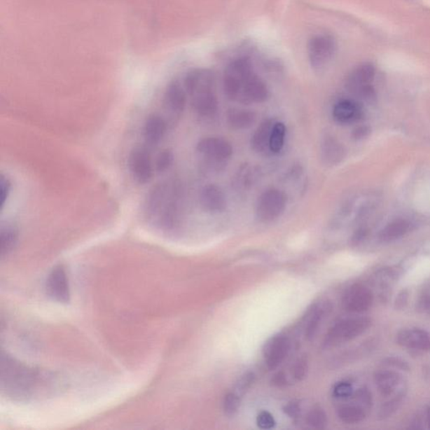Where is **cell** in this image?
<instances>
[{"mask_svg": "<svg viewBox=\"0 0 430 430\" xmlns=\"http://www.w3.org/2000/svg\"><path fill=\"white\" fill-rule=\"evenodd\" d=\"M223 85L228 98L240 103H263L268 98L267 85L246 58L236 59L227 67Z\"/></svg>", "mask_w": 430, "mask_h": 430, "instance_id": "cell-1", "label": "cell"}, {"mask_svg": "<svg viewBox=\"0 0 430 430\" xmlns=\"http://www.w3.org/2000/svg\"><path fill=\"white\" fill-rule=\"evenodd\" d=\"M36 384V375L11 356L1 357V387L14 398H27Z\"/></svg>", "mask_w": 430, "mask_h": 430, "instance_id": "cell-2", "label": "cell"}, {"mask_svg": "<svg viewBox=\"0 0 430 430\" xmlns=\"http://www.w3.org/2000/svg\"><path fill=\"white\" fill-rule=\"evenodd\" d=\"M372 326V319L358 317L340 320L327 333L324 344L326 347H338L357 338Z\"/></svg>", "mask_w": 430, "mask_h": 430, "instance_id": "cell-3", "label": "cell"}, {"mask_svg": "<svg viewBox=\"0 0 430 430\" xmlns=\"http://www.w3.org/2000/svg\"><path fill=\"white\" fill-rule=\"evenodd\" d=\"M375 75L376 69L372 63H362L349 73L345 85L349 92L359 98L366 101L372 100L376 95L372 85Z\"/></svg>", "mask_w": 430, "mask_h": 430, "instance_id": "cell-4", "label": "cell"}, {"mask_svg": "<svg viewBox=\"0 0 430 430\" xmlns=\"http://www.w3.org/2000/svg\"><path fill=\"white\" fill-rule=\"evenodd\" d=\"M352 397L355 403L341 406L337 415L343 423L356 424L362 422L368 417L373 405L372 393L368 387H361L353 393Z\"/></svg>", "mask_w": 430, "mask_h": 430, "instance_id": "cell-5", "label": "cell"}, {"mask_svg": "<svg viewBox=\"0 0 430 430\" xmlns=\"http://www.w3.org/2000/svg\"><path fill=\"white\" fill-rule=\"evenodd\" d=\"M286 203V200L284 193L275 188L268 189L257 200L256 218L263 223L275 221L284 213Z\"/></svg>", "mask_w": 430, "mask_h": 430, "instance_id": "cell-6", "label": "cell"}, {"mask_svg": "<svg viewBox=\"0 0 430 430\" xmlns=\"http://www.w3.org/2000/svg\"><path fill=\"white\" fill-rule=\"evenodd\" d=\"M336 52L335 38L328 34H320L311 38L307 45V56L314 69H319L331 62Z\"/></svg>", "mask_w": 430, "mask_h": 430, "instance_id": "cell-7", "label": "cell"}, {"mask_svg": "<svg viewBox=\"0 0 430 430\" xmlns=\"http://www.w3.org/2000/svg\"><path fill=\"white\" fill-rule=\"evenodd\" d=\"M396 342L400 347L412 352H430V333L419 327H407L396 335Z\"/></svg>", "mask_w": 430, "mask_h": 430, "instance_id": "cell-8", "label": "cell"}, {"mask_svg": "<svg viewBox=\"0 0 430 430\" xmlns=\"http://www.w3.org/2000/svg\"><path fill=\"white\" fill-rule=\"evenodd\" d=\"M374 384L382 397L391 398L407 391L406 381L403 375L395 370H379L374 374Z\"/></svg>", "mask_w": 430, "mask_h": 430, "instance_id": "cell-9", "label": "cell"}, {"mask_svg": "<svg viewBox=\"0 0 430 430\" xmlns=\"http://www.w3.org/2000/svg\"><path fill=\"white\" fill-rule=\"evenodd\" d=\"M342 305L345 310L352 313H363L372 307L373 293L365 285L354 284L345 291Z\"/></svg>", "mask_w": 430, "mask_h": 430, "instance_id": "cell-10", "label": "cell"}, {"mask_svg": "<svg viewBox=\"0 0 430 430\" xmlns=\"http://www.w3.org/2000/svg\"><path fill=\"white\" fill-rule=\"evenodd\" d=\"M197 151L213 162H222L233 153L230 143L225 139L209 137L203 139L197 145Z\"/></svg>", "mask_w": 430, "mask_h": 430, "instance_id": "cell-11", "label": "cell"}, {"mask_svg": "<svg viewBox=\"0 0 430 430\" xmlns=\"http://www.w3.org/2000/svg\"><path fill=\"white\" fill-rule=\"evenodd\" d=\"M49 296L58 303H67L70 300L69 278L64 268L57 265L50 272L46 284Z\"/></svg>", "mask_w": 430, "mask_h": 430, "instance_id": "cell-12", "label": "cell"}, {"mask_svg": "<svg viewBox=\"0 0 430 430\" xmlns=\"http://www.w3.org/2000/svg\"><path fill=\"white\" fill-rule=\"evenodd\" d=\"M129 167L134 179L138 183L144 184L153 178L151 157L145 149L136 148L132 151L129 158Z\"/></svg>", "mask_w": 430, "mask_h": 430, "instance_id": "cell-13", "label": "cell"}, {"mask_svg": "<svg viewBox=\"0 0 430 430\" xmlns=\"http://www.w3.org/2000/svg\"><path fill=\"white\" fill-rule=\"evenodd\" d=\"M192 98V105L200 116H213L218 109V101L214 95V86L204 87L189 95Z\"/></svg>", "mask_w": 430, "mask_h": 430, "instance_id": "cell-14", "label": "cell"}, {"mask_svg": "<svg viewBox=\"0 0 430 430\" xmlns=\"http://www.w3.org/2000/svg\"><path fill=\"white\" fill-rule=\"evenodd\" d=\"M200 204L206 211L222 212L226 208V197L221 188L216 185L210 184L202 190Z\"/></svg>", "mask_w": 430, "mask_h": 430, "instance_id": "cell-15", "label": "cell"}, {"mask_svg": "<svg viewBox=\"0 0 430 430\" xmlns=\"http://www.w3.org/2000/svg\"><path fill=\"white\" fill-rule=\"evenodd\" d=\"M320 157L327 166H335L345 157L344 146L331 137L324 138L320 146Z\"/></svg>", "mask_w": 430, "mask_h": 430, "instance_id": "cell-16", "label": "cell"}, {"mask_svg": "<svg viewBox=\"0 0 430 430\" xmlns=\"http://www.w3.org/2000/svg\"><path fill=\"white\" fill-rule=\"evenodd\" d=\"M289 348V340L286 337L280 336L273 339L265 351L268 368L270 370L276 369L288 355Z\"/></svg>", "mask_w": 430, "mask_h": 430, "instance_id": "cell-17", "label": "cell"}, {"mask_svg": "<svg viewBox=\"0 0 430 430\" xmlns=\"http://www.w3.org/2000/svg\"><path fill=\"white\" fill-rule=\"evenodd\" d=\"M333 116L340 124H351L361 119L362 111L360 105L354 101L342 100L335 105Z\"/></svg>", "mask_w": 430, "mask_h": 430, "instance_id": "cell-18", "label": "cell"}, {"mask_svg": "<svg viewBox=\"0 0 430 430\" xmlns=\"http://www.w3.org/2000/svg\"><path fill=\"white\" fill-rule=\"evenodd\" d=\"M186 90L179 81L172 82L167 88L165 102L167 107L176 113H182L186 106Z\"/></svg>", "mask_w": 430, "mask_h": 430, "instance_id": "cell-19", "label": "cell"}, {"mask_svg": "<svg viewBox=\"0 0 430 430\" xmlns=\"http://www.w3.org/2000/svg\"><path fill=\"white\" fill-rule=\"evenodd\" d=\"M411 227V223L405 219H395L383 228L379 234V240L383 243L393 242L407 235Z\"/></svg>", "mask_w": 430, "mask_h": 430, "instance_id": "cell-20", "label": "cell"}, {"mask_svg": "<svg viewBox=\"0 0 430 430\" xmlns=\"http://www.w3.org/2000/svg\"><path fill=\"white\" fill-rule=\"evenodd\" d=\"M167 124L162 117L151 116L146 122L144 134L151 145H157L165 136Z\"/></svg>", "mask_w": 430, "mask_h": 430, "instance_id": "cell-21", "label": "cell"}, {"mask_svg": "<svg viewBox=\"0 0 430 430\" xmlns=\"http://www.w3.org/2000/svg\"><path fill=\"white\" fill-rule=\"evenodd\" d=\"M256 116L254 112L247 109H231L227 113V122L232 129L244 130L251 127L255 123Z\"/></svg>", "mask_w": 430, "mask_h": 430, "instance_id": "cell-22", "label": "cell"}, {"mask_svg": "<svg viewBox=\"0 0 430 430\" xmlns=\"http://www.w3.org/2000/svg\"><path fill=\"white\" fill-rule=\"evenodd\" d=\"M273 123L272 120H267L263 122L253 134L251 139L252 149L256 153H263L270 150V139L272 132Z\"/></svg>", "mask_w": 430, "mask_h": 430, "instance_id": "cell-23", "label": "cell"}, {"mask_svg": "<svg viewBox=\"0 0 430 430\" xmlns=\"http://www.w3.org/2000/svg\"><path fill=\"white\" fill-rule=\"evenodd\" d=\"M17 242H18V230H16V228L11 226L3 227L1 235H0L1 258H4L14 250Z\"/></svg>", "mask_w": 430, "mask_h": 430, "instance_id": "cell-24", "label": "cell"}, {"mask_svg": "<svg viewBox=\"0 0 430 430\" xmlns=\"http://www.w3.org/2000/svg\"><path fill=\"white\" fill-rule=\"evenodd\" d=\"M407 391L394 396L390 398L389 401L383 403L378 411V419L385 420L394 415L396 412L402 407L403 403L405 401Z\"/></svg>", "mask_w": 430, "mask_h": 430, "instance_id": "cell-25", "label": "cell"}, {"mask_svg": "<svg viewBox=\"0 0 430 430\" xmlns=\"http://www.w3.org/2000/svg\"><path fill=\"white\" fill-rule=\"evenodd\" d=\"M331 310L330 303H324L323 305L316 307L309 324H307L306 336L307 339H312L318 330L319 324L322 321L324 316Z\"/></svg>", "mask_w": 430, "mask_h": 430, "instance_id": "cell-26", "label": "cell"}, {"mask_svg": "<svg viewBox=\"0 0 430 430\" xmlns=\"http://www.w3.org/2000/svg\"><path fill=\"white\" fill-rule=\"evenodd\" d=\"M286 127L282 123H275L273 125L271 139H270V151L278 153L284 146Z\"/></svg>", "mask_w": 430, "mask_h": 430, "instance_id": "cell-27", "label": "cell"}, {"mask_svg": "<svg viewBox=\"0 0 430 430\" xmlns=\"http://www.w3.org/2000/svg\"><path fill=\"white\" fill-rule=\"evenodd\" d=\"M307 421L312 427L324 429L327 424V416L321 408H316L307 415Z\"/></svg>", "mask_w": 430, "mask_h": 430, "instance_id": "cell-28", "label": "cell"}, {"mask_svg": "<svg viewBox=\"0 0 430 430\" xmlns=\"http://www.w3.org/2000/svg\"><path fill=\"white\" fill-rule=\"evenodd\" d=\"M240 404V398L238 394L235 393L228 394L223 399V411L227 416H234L237 412Z\"/></svg>", "mask_w": 430, "mask_h": 430, "instance_id": "cell-29", "label": "cell"}, {"mask_svg": "<svg viewBox=\"0 0 430 430\" xmlns=\"http://www.w3.org/2000/svg\"><path fill=\"white\" fill-rule=\"evenodd\" d=\"M382 365L387 366V368L403 370V372H410V366L408 364V362L398 356L385 358V359L382 361Z\"/></svg>", "mask_w": 430, "mask_h": 430, "instance_id": "cell-30", "label": "cell"}, {"mask_svg": "<svg viewBox=\"0 0 430 430\" xmlns=\"http://www.w3.org/2000/svg\"><path fill=\"white\" fill-rule=\"evenodd\" d=\"M415 428L430 429V403L414 419Z\"/></svg>", "mask_w": 430, "mask_h": 430, "instance_id": "cell-31", "label": "cell"}, {"mask_svg": "<svg viewBox=\"0 0 430 430\" xmlns=\"http://www.w3.org/2000/svg\"><path fill=\"white\" fill-rule=\"evenodd\" d=\"M174 162V155L170 151H163L157 160V169L160 172H165L172 166Z\"/></svg>", "mask_w": 430, "mask_h": 430, "instance_id": "cell-32", "label": "cell"}, {"mask_svg": "<svg viewBox=\"0 0 430 430\" xmlns=\"http://www.w3.org/2000/svg\"><path fill=\"white\" fill-rule=\"evenodd\" d=\"M353 393V387L349 382H339L334 387V395L338 398L347 399L351 397Z\"/></svg>", "mask_w": 430, "mask_h": 430, "instance_id": "cell-33", "label": "cell"}, {"mask_svg": "<svg viewBox=\"0 0 430 430\" xmlns=\"http://www.w3.org/2000/svg\"><path fill=\"white\" fill-rule=\"evenodd\" d=\"M257 425L261 429H269L275 426L276 422L273 416L267 411L260 412L256 419Z\"/></svg>", "mask_w": 430, "mask_h": 430, "instance_id": "cell-34", "label": "cell"}, {"mask_svg": "<svg viewBox=\"0 0 430 430\" xmlns=\"http://www.w3.org/2000/svg\"><path fill=\"white\" fill-rule=\"evenodd\" d=\"M11 190V183L10 180L6 178L4 175L1 176V180H0V206L1 209L4 208V204L6 203L8 195Z\"/></svg>", "mask_w": 430, "mask_h": 430, "instance_id": "cell-35", "label": "cell"}, {"mask_svg": "<svg viewBox=\"0 0 430 430\" xmlns=\"http://www.w3.org/2000/svg\"><path fill=\"white\" fill-rule=\"evenodd\" d=\"M307 370V362L305 357L300 358L293 368V376L297 380L301 381L305 377Z\"/></svg>", "mask_w": 430, "mask_h": 430, "instance_id": "cell-36", "label": "cell"}, {"mask_svg": "<svg viewBox=\"0 0 430 430\" xmlns=\"http://www.w3.org/2000/svg\"><path fill=\"white\" fill-rule=\"evenodd\" d=\"M254 374H246L242 379H240V380L237 383V386H236V389L238 390L239 394H243L244 391L250 389V387L253 384V382H254Z\"/></svg>", "mask_w": 430, "mask_h": 430, "instance_id": "cell-37", "label": "cell"}, {"mask_svg": "<svg viewBox=\"0 0 430 430\" xmlns=\"http://www.w3.org/2000/svg\"><path fill=\"white\" fill-rule=\"evenodd\" d=\"M408 292L407 290L402 291L401 293L398 294L397 299H396L395 302V307L398 310H403L408 305Z\"/></svg>", "mask_w": 430, "mask_h": 430, "instance_id": "cell-38", "label": "cell"}, {"mask_svg": "<svg viewBox=\"0 0 430 430\" xmlns=\"http://www.w3.org/2000/svg\"><path fill=\"white\" fill-rule=\"evenodd\" d=\"M284 412L285 414L288 415L291 418H296L299 415V412H300V408H299L298 404L291 403L285 406Z\"/></svg>", "mask_w": 430, "mask_h": 430, "instance_id": "cell-39", "label": "cell"}, {"mask_svg": "<svg viewBox=\"0 0 430 430\" xmlns=\"http://www.w3.org/2000/svg\"><path fill=\"white\" fill-rule=\"evenodd\" d=\"M272 385L276 387H284L286 384V376L284 373H279L275 375L272 380Z\"/></svg>", "mask_w": 430, "mask_h": 430, "instance_id": "cell-40", "label": "cell"}, {"mask_svg": "<svg viewBox=\"0 0 430 430\" xmlns=\"http://www.w3.org/2000/svg\"><path fill=\"white\" fill-rule=\"evenodd\" d=\"M368 133H369L368 128L359 127L354 130L353 137L354 138L356 139V140H360V139H362L368 136Z\"/></svg>", "mask_w": 430, "mask_h": 430, "instance_id": "cell-41", "label": "cell"}, {"mask_svg": "<svg viewBox=\"0 0 430 430\" xmlns=\"http://www.w3.org/2000/svg\"><path fill=\"white\" fill-rule=\"evenodd\" d=\"M422 373L425 382H427L430 384V365L424 366Z\"/></svg>", "mask_w": 430, "mask_h": 430, "instance_id": "cell-42", "label": "cell"}]
</instances>
